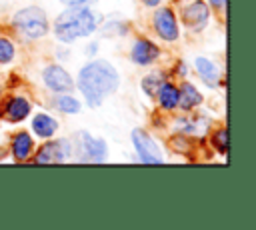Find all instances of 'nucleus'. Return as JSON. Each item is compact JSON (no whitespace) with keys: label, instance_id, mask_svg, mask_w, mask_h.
<instances>
[{"label":"nucleus","instance_id":"1a4fd4ad","mask_svg":"<svg viewBox=\"0 0 256 230\" xmlns=\"http://www.w3.org/2000/svg\"><path fill=\"white\" fill-rule=\"evenodd\" d=\"M208 18H210L208 6L202 0H194L192 4H188V6L182 8V20L192 30H202L208 24Z\"/></svg>","mask_w":256,"mask_h":230},{"label":"nucleus","instance_id":"6ab92c4d","mask_svg":"<svg viewBox=\"0 0 256 230\" xmlns=\"http://www.w3.org/2000/svg\"><path fill=\"white\" fill-rule=\"evenodd\" d=\"M14 58V46L10 40L0 38V64H6Z\"/></svg>","mask_w":256,"mask_h":230},{"label":"nucleus","instance_id":"4be33fe9","mask_svg":"<svg viewBox=\"0 0 256 230\" xmlns=\"http://www.w3.org/2000/svg\"><path fill=\"white\" fill-rule=\"evenodd\" d=\"M210 4H212L214 8H224V6H226V0H210Z\"/></svg>","mask_w":256,"mask_h":230},{"label":"nucleus","instance_id":"dca6fc26","mask_svg":"<svg viewBox=\"0 0 256 230\" xmlns=\"http://www.w3.org/2000/svg\"><path fill=\"white\" fill-rule=\"evenodd\" d=\"M158 98H160V104L166 110H172V108L178 106V88L172 86V84H162L158 88Z\"/></svg>","mask_w":256,"mask_h":230},{"label":"nucleus","instance_id":"0eeeda50","mask_svg":"<svg viewBox=\"0 0 256 230\" xmlns=\"http://www.w3.org/2000/svg\"><path fill=\"white\" fill-rule=\"evenodd\" d=\"M42 78H44V84L50 90L58 92V94H66V92H70L74 88V82H72L70 74L62 66H56V64L46 66L44 72H42Z\"/></svg>","mask_w":256,"mask_h":230},{"label":"nucleus","instance_id":"2eb2a0df","mask_svg":"<svg viewBox=\"0 0 256 230\" xmlns=\"http://www.w3.org/2000/svg\"><path fill=\"white\" fill-rule=\"evenodd\" d=\"M194 66H196V70H198V74H200V78L206 82V84H210V86H214L216 82H218V68L208 60V58H202V56H198L196 60H194Z\"/></svg>","mask_w":256,"mask_h":230},{"label":"nucleus","instance_id":"f8f14e48","mask_svg":"<svg viewBox=\"0 0 256 230\" xmlns=\"http://www.w3.org/2000/svg\"><path fill=\"white\" fill-rule=\"evenodd\" d=\"M200 102H202V94L192 84H182V88L178 90V106L184 110H190Z\"/></svg>","mask_w":256,"mask_h":230},{"label":"nucleus","instance_id":"f03ea898","mask_svg":"<svg viewBox=\"0 0 256 230\" xmlns=\"http://www.w3.org/2000/svg\"><path fill=\"white\" fill-rule=\"evenodd\" d=\"M100 22V16L96 12H92V8L88 4H76V6H68L58 18H56V26H54V34L58 40L62 42H72L80 36H88L96 30Z\"/></svg>","mask_w":256,"mask_h":230},{"label":"nucleus","instance_id":"4468645a","mask_svg":"<svg viewBox=\"0 0 256 230\" xmlns=\"http://www.w3.org/2000/svg\"><path fill=\"white\" fill-rule=\"evenodd\" d=\"M32 152V138L26 132H18L12 140V154L16 160H26Z\"/></svg>","mask_w":256,"mask_h":230},{"label":"nucleus","instance_id":"9d476101","mask_svg":"<svg viewBox=\"0 0 256 230\" xmlns=\"http://www.w3.org/2000/svg\"><path fill=\"white\" fill-rule=\"evenodd\" d=\"M158 54H160L158 46L152 44V42L146 40V38H140V40L134 44V48H132V60H134L136 64H140V66H146V64H150V62H154V60L158 58Z\"/></svg>","mask_w":256,"mask_h":230},{"label":"nucleus","instance_id":"39448f33","mask_svg":"<svg viewBox=\"0 0 256 230\" xmlns=\"http://www.w3.org/2000/svg\"><path fill=\"white\" fill-rule=\"evenodd\" d=\"M78 150L82 162H102L106 158V142L102 138H94L88 132L78 134Z\"/></svg>","mask_w":256,"mask_h":230},{"label":"nucleus","instance_id":"5701e85b","mask_svg":"<svg viewBox=\"0 0 256 230\" xmlns=\"http://www.w3.org/2000/svg\"><path fill=\"white\" fill-rule=\"evenodd\" d=\"M144 4H146V6H158L160 0H144Z\"/></svg>","mask_w":256,"mask_h":230},{"label":"nucleus","instance_id":"f3484780","mask_svg":"<svg viewBox=\"0 0 256 230\" xmlns=\"http://www.w3.org/2000/svg\"><path fill=\"white\" fill-rule=\"evenodd\" d=\"M54 104H56V108H58L60 112H64V114H76V112L80 110V102H78L76 98H72V96H66V94H58V96L54 98Z\"/></svg>","mask_w":256,"mask_h":230},{"label":"nucleus","instance_id":"aec40b11","mask_svg":"<svg viewBox=\"0 0 256 230\" xmlns=\"http://www.w3.org/2000/svg\"><path fill=\"white\" fill-rule=\"evenodd\" d=\"M160 88V76H146L142 80V90L148 94V96H154Z\"/></svg>","mask_w":256,"mask_h":230},{"label":"nucleus","instance_id":"20e7f679","mask_svg":"<svg viewBox=\"0 0 256 230\" xmlns=\"http://www.w3.org/2000/svg\"><path fill=\"white\" fill-rule=\"evenodd\" d=\"M132 142H134V148L138 152L140 162H144V164H162L164 162V156H162L158 144L142 128H134L132 130Z\"/></svg>","mask_w":256,"mask_h":230},{"label":"nucleus","instance_id":"f257e3e1","mask_svg":"<svg viewBox=\"0 0 256 230\" xmlns=\"http://www.w3.org/2000/svg\"><path fill=\"white\" fill-rule=\"evenodd\" d=\"M118 72L106 60H92L78 72V88L90 106H100L118 90Z\"/></svg>","mask_w":256,"mask_h":230},{"label":"nucleus","instance_id":"a211bd4d","mask_svg":"<svg viewBox=\"0 0 256 230\" xmlns=\"http://www.w3.org/2000/svg\"><path fill=\"white\" fill-rule=\"evenodd\" d=\"M212 144L216 146V150L220 154H226L228 152V130H218L214 136H212Z\"/></svg>","mask_w":256,"mask_h":230},{"label":"nucleus","instance_id":"9b49d317","mask_svg":"<svg viewBox=\"0 0 256 230\" xmlns=\"http://www.w3.org/2000/svg\"><path fill=\"white\" fill-rule=\"evenodd\" d=\"M6 114H8L10 120L20 122V120H24L30 114V102L26 98H22V96L10 98L8 100V106H6Z\"/></svg>","mask_w":256,"mask_h":230},{"label":"nucleus","instance_id":"6e6552de","mask_svg":"<svg viewBox=\"0 0 256 230\" xmlns=\"http://www.w3.org/2000/svg\"><path fill=\"white\" fill-rule=\"evenodd\" d=\"M154 30L168 42H174L178 38V22L170 8H160L154 12Z\"/></svg>","mask_w":256,"mask_h":230},{"label":"nucleus","instance_id":"7ed1b4c3","mask_svg":"<svg viewBox=\"0 0 256 230\" xmlns=\"http://www.w3.org/2000/svg\"><path fill=\"white\" fill-rule=\"evenodd\" d=\"M14 28L26 38V40H36L42 38L48 32V16L42 8L38 6H28L20 12H16L12 20Z\"/></svg>","mask_w":256,"mask_h":230},{"label":"nucleus","instance_id":"ddd939ff","mask_svg":"<svg viewBox=\"0 0 256 230\" xmlns=\"http://www.w3.org/2000/svg\"><path fill=\"white\" fill-rule=\"evenodd\" d=\"M58 128V122L54 118H50L48 114H36L32 120V130L40 136V138H50Z\"/></svg>","mask_w":256,"mask_h":230},{"label":"nucleus","instance_id":"412c9836","mask_svg":"<svg viewBox=\"0 0 256 230\" xmlns=\"http://www.w3.org/2000/svg\"><path fill=\"white\" fill-rule=\"evenodd\" d=\"M60 2H64L68 6H76V4H88L90 6V2H96V0H60Z\"/></svg>","mask_w":256,"mask_h":230},{"label":"nucleus","instance_id":"423d86ee","mask_svg":"<svg viewBox=\"0 0 256 230\" xmlns=\"http://www.w3.org/2000/svg\"><path fill=\"white\" fill-rule=\"evenodd\" d=\"M70 156V142L68 140H54L40 148L34 162L36 164H60Z\"/></svg>","mask_w":256,"mask_h":230}]
</instances>
